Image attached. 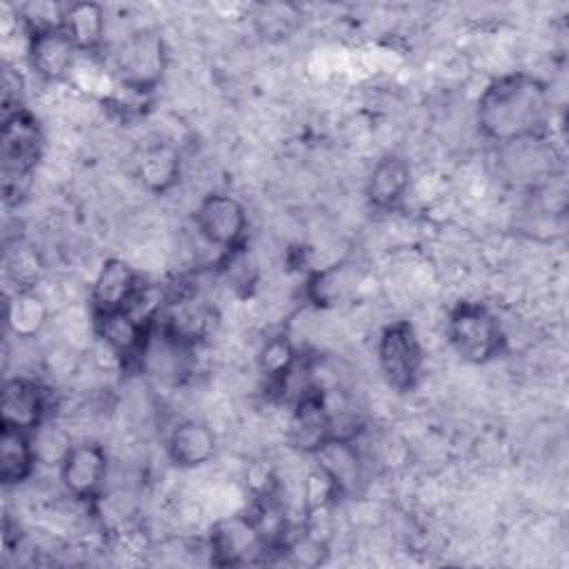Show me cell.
<instances>
[{"label":"cell","mask_w":569,"mask_h":569,"mask_svg":"<svg viewBox=\"0 0 569 569\" xmlns=\"http://www.w3.org/2000/svg\"><path fill=\"white\" fill-rule=\"evenodd\" d=\"M551 116L549 87L525 71L493 78L478 96L476 124L493 144L540 136Z\"/></svg>","instance_id":"cell-1"},{"label":"cell","mask_w":569,"mask_h":569,"mask_svg":"<svg viewBox=\"0 0 569 569\" xmlns=\"http://www.w3.org/2000/svg\"><path fill=\"white\" fill-rule=\"evenodd\" d=\"M445 333L451 349L471 365L489 362L505 345L498 316L487 305L473 300H462L449 311Z\"/></svg>","instance_id":"cell-2"},{"label":"cell","mask_w":569,"mask_h":569,"mask_svg":"<svg viewBox=\"0 0 569 569\" xmlns=\"http://www.w3.org/2000/svg\"><path fill=\"white\" fill-rule=\"evenodd\" d=\"M493 164L498 180L529 193L562 171L558 149L545 133L496 144Z\"/></svg>","instance_id":"cell-3"},{"label":"cell","mask_w":569,"mask_h":569,"mask_svg":"<svg viewBox=\"0 0 569 569\" xmlns=\"http://www.w3.org/2000/svg\"><path fill=\"white\" fill-rule=\"evenodd\" d=\"M116 80L122 89L149 93L158 87L167 69V47L156 29L129 31L113 53Z\"/></svg>","instance_id":"cell-4"},{"label":"cell","mask_w":569,"mask_h":569,"mask_svg":"<svg viewBox=\"0 0 569 569\" xmlns=\"http://www.w3.org/2000/svg\"><path fill=\"white\" fill-rule=\"evenodd\" d=\"M42 131L31 113L16 111L2 118V142H0V160H2V189L4 196L11 198L13 191L20 193L29 182L36 164L42 158Z\"/></svg>","instance_id":"cell-5"},{"label":"cell","mask_w":569,"mask_h":569,"mask_svg":"<svg viewBox=\"0 0 569 569\" xmlns=\"http://www.w3.org/2000/svg\"><path fill=\"white\" fill-rule=\"evenodd\" d=\"M376 358L378 369L391 389H413L420 380L425 365V349L416 327L409 320L387 325L378 336Z\"/></svg>","instance_id":"cell-6"},{"label":"cell","mask_w":569,"mask_h":569,"mask_svg":"<svg viewBox=\"0 0 569 569\" xmlns=\"http://www.w3.org/2000/svg\"><path fill=\"white\" fill-rule=\"evenodd\" d=\"M193 224L204 244L233 251L247 236L249 216L236 196L213 191L198 202L193 211Z\"/></svg>","instance_id":"cell-7"},{"label":"cell","mask_w":569,"mask_h":569,"mask_svg":"<svg viewBox=\"0 0 569 569\" xmlns=\"http://www.w3.org/2000/svg\"><path fill=\"white\" fill-rule=\"evenodd\" d=\"M60 482L69 496L76 500H96L109 476V458L100 442L76 440L64 460L58 467Z\"/></svg>","instance_id":"cell-8"},{"label":"cell","mask_w":569,"mask_h":569,"mask_svg":"<svg viewBox=\"0 0 569 569\" xmlns=\"http://www.w3.org/2000/svg\"><path fill=\"white\" fill-rule=\"evenodd\" d=\"M160 320H162L160 329L189 349L204 345L216 333V327H218V313L213 305L191 293L169 298Z\"/></svg>","instance_id":"cell-9"},{"label":"cell","mask_w":569,"mask_h":569,"mask_svg":"<svg viewBox=\"0 0 569 569\" xmlns=\"http://www.w3.org/2000/svg\"><path fill=\"white\" fill-rule=\"evenodd\" d=\"M267 540L258 531L249 513L220 516L209 533V551L218 565L249 562L256 553L264 551Z\"/></svg>","instance_id":"cell-10"},{"label":"cell","mask_w":569,"mask_h":569,"mask_svg":"<svg viewBox=\"0 0 569 569\" xmlns=\"http://www.w3.org/2000/svg\"><path fill=\"white\" fill-rule=\"evenodd\" d=\"M49 411L47 389L29 376L7 378L0 393V425L33 433Z\"/></svg>","instance_id":"cell-11"},{"label":"cell","mask_w":569,"mask_h":569,"mask_svg":"<svg viewBox=\"0 0 569 569\" xmlns=\"http://www.w3.org/2000/svg\"><path fill=\"white\" fill-rule=\"evenodd\" d=\"M78 53V47L62 29H47L27 36L24 58L31 71L44 82H60L71 78Z\"/></svg>","instance_id":"cell-12"},{"label":"cell","mask_w":569,"mask_h":569,"mask_svg":"<svg viewBox=\"0 0 569 569\" xmlns=\"http://www.w3.org/2000/svg\"><path fill=\"white\" fill-rule=\"evenodd\" d=\"M140 273L131 262L116 256L107 258L98 267L89 289L91 313L98 316L122 309L133 296V291L140 287Z\"/></svg>","instance_id":"cell-13"},{"label":"cell","mask_w":569,"mask_h":569,"mask_svg":"<svg viewBox=\"0 0 569 569\" xmlns=\"http://www.w3.org/2000/svg\"><path fill=\"white\" fill-rule=\"evenodd\" d=\"M167 456L180 469H198L209 465L218 453V433L198 418L176 422L167 436Z\"/></svg>","instance_id":"cell-14"},{"label":"cell","mask_w":569,"mask_h":569,"mask_svg":"<svg viewBox=\"0 0 569 569\" xmlns=\"http://www.w3.org/2000/svg\"><path fill=\"white\" fill-rule=\"evenodd\" d=\"M182 158L180 149L173 140L156 138L147 142L136 160V178L140 180L142 189L149 193H167L180 180Z\"/></svg>","instance_id":"cell-15"},{"label":"cell","mask_w":569,"mask_h":569,"mask_svg":"<svg viewBox=\"0 0 569 569\" xmlns=\"http://www.w3.org/2000/svg\"><path fill=\"white\" fill-rule=\"evenodd\" d=\"M411 189V167L402 156L387 153L371 167L365 193L371 207L380 211L396 209Z\"/></svg>","instance_id":"cell-16"},{"label":"cell","mask_w":569,"mask_h":569,"mask_svg":"<svg viewBox=\"0 0 569 569\" xmlns=\"http://www.w3.org/2000/svg\"><path fill=\"white\" fill-rule=\"evenodd\" d=\"M360 282L362 276L351 260H336L311 273L307 282V298L318 309H338L356 296Z\"/></svg>","instance_id":"cell-17"},{"label":"cell","mask_w":569,"mask_h":569,"mask_svg":"<svg viewBox=\"0 0 569 569\" xmlns=\"http://www.w3.org/2000/svg\"><path fill=\"white\" fill-rule=\"evenodd\" d=\"M291 413L287 420V440L293 449L302 453H316L322 445L331 440V427L327 411L320 402L318 391L291 405Z\"/></svg>","instance_id":"cell-18"},{"label":"cell","mask_w":569,"mask_h":569,"mask_svg":"<svg viewBox=\"0 0 569 569\" xmlns=\"http://www.w3.org/2000/svg\"><path fill=\"white\" fill-rule=\"evenodd\" d=\"M96 338L102 340L107 347H111L120 358L140 356L147 338L149 327H144L140 320H136L127 309H116L109 313L93 316Z\"/></svg>","instance_id":"cell-19"},{"label":"cell","mask_w":569,"mask_h":569,"mask_svg":"<svg viewBox=\"0 0 569 569\" xmlns=\"http://www.w3.org/2000/svg\"><path fill=\"white\" fill-rule=\"evenodd\" d=\"M51 316V307L36 289H22L7 298V327L18 340H31L42 333Z\"/></svg>","instance_id":"cell-20"},{"label":"cell","mask_w":569,"mask_h":569,"mask_svg":"<svg viewBox=\"0 0 569 569\" xmlns=\"http://www.w3.org/2000/svg\"><path fill=\"white\" fill-rule=\"evenodd\" d=\"M62 31L73 40L80 53H93L104 40L107 18L98 2H71L64 7Z\"/></svg>","instance_id":"cell-21"},{"label":"cell","mask_w":569,"mask_h":569,"mask_svg":"<svg viewBox=\"0 0 569 569\" xmlns=\"http://www.w3.org/2000/svg\"><path fill=\"white\" fill-rule=\"evenodd\" d=\"M38 462L33 438L27 431L2 427L0 429V480L2 485H20L27 480Z\"/></svg>","instance_id":"cell-22"},{"label":"cell","mask_w":569,"mask_h":569,"mask_svg":"<svg viewBox=\"0 0 569 569\" xmlns=\"http://www.w3.org/2000/svg\"><path fill=\"white\" fill-rule=\"evenodd\" d=\"M298 349L287 333L269 336L258 351V367L262 376L271 382L284 378L298 365Z\"/></svg>","instance_id":"cell-23"},{"label":"cell","mask_w":569,"mask_h":569,"mask_svg":"<svg viewBox=\"0 0 569 569\" xmlns=\"http://www.w3.org/2000/svg\"><path fill=\"white\" fill-rule=\"evenodd\" d=\"M31 438H33V449H36L38 462L58 465V467L76 442L71 438V431H67L64 427H58V425H47V422L40 425L31 433Z\"/></svg>","instance_id":"cell-24"},{"label":"cell","mask_w":569,"mask_h":569,"mask_svg":"<svg viewBox=\"0 0 569 569\" xmlns=\"http://www.w3.org/2000/svg\"><path fill=\"white\" fill-rule=\"evenodd\" d=\"M42 262L36 251L29 247H16V251H7L4 258V278L16 282V291L22 289H36V282L40 280Z\"/></svg>","instance_id":"cell-25"}]
</instances>
